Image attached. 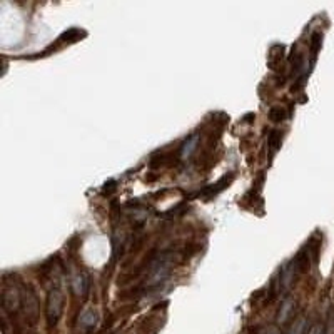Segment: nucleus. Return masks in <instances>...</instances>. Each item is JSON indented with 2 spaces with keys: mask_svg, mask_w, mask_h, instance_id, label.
Returning <instances> with one entry per match:
<instances>
[{
  "mask_svg": "<svg viewBox=\"0 0 334 334\" xmlns=\"http://www.w3.org/2000/svg\"><path fill=\"white\" fill-rule=\"evenodd\" d=\"M64 311V291L59 286L50 287L47 294V303H45V316H47L49 326H56L61 319Z\"/></svg>",
  "mask_w": 334,
  "mask_h": 334,
  "instance_id": "1",
  "label": "nucleus"
},
{
  "mask_svg": "<svg viewBox=\"0 0 334 334\" xmlns=\"http://www.w3.org/2000/svg\"><path fill=\"white\" fill-rule=\"evenodd\" d=\"M2 304L7 313H17L22 306V296H20L19 289L13 286L5 287V289H3V294H2Z\"/></svg>",
  "mask_w": 334,
  "mask_h": 334,
  "instance_id": "2",
  "label": "nucleus"
},
{
  "mask_svg": "<svg viewBox=\"0 0 334 334\" xmlns=\"http://www.w3.org/2000/svg\"><path fill=\"white\" fill-rule=\"evenodd\" d=\"M169 271H171V263H169V258L167 256H161V258L152 264V267H150V282H152V284H159V282H162L169 274Z\"/></svg>",
  "mask_w": 334,
  "mask_h": 334,
  "instance_id": "3",
  "label": "nucleus"
},
{
  "mask_svg": "<svg viewBox=\"0 0 334 334\" xmlns=\"http://www.w3.org/2000/svg\"><path fill=\"white\" fill-rule=\"evenodd\" d=\"M296 272H297V269H296L294 261H291L289 264H286V266L282 267V271H281V287L282 289H287V287L292 284Z\"/></svg>",
  "mask_w": 334,
  "mask_h": 334,
  "instance_id": "4",
  "label": "nucleus"
},
{
  "mask_svg": "<svg viewBox=\"0 0 334 334\" xmlns=\"http://www.w3.org/2000/svg\"><path fill=\"white\" fill-rule=\"evenodd\" d=\"M198 144H199V134H192L189 139L186 140L184 144L181 145V157L182 159H189L191 155H192V152L196 150V147H198Z\"/></svg>",
  "mask_w": 334,
  "mask_h": 334,
  "instance_id": "5",
  "label": "nucleus"
},
{
  "mask_svg": "<svg viewBox=\"0 0 334 334\" xmlns=\"http://www.w3.org/2000/svg\"><path fill=\"white\" fill-rule=\"evenodd\" d=\"M72 289H74L75 294L79 296H85L87 289H89V279H87L85 274H77L72 279Z\"/></svg>",
  "mask_w": 334,
  "mask_h": 334,
  "instance_id": "6",
  "label": "nucleus"
},
{
  "mask_svg": "<svg viewBox=\"0 0 334 334\" xmlns=\"http://www.w3.org/2000/svg\"><path fill=\"white\" fill-rule=\"evenodd\" d=\"M281 140H282V132L272 131L267 137V147H269V155H272L277 152L279 147H281Z\"/></svg>",
  "mask_w": 334,
  "mask_h": 334,
  "instance_id": "7",
  "label": "nucleus"
},
{
  "mask_svg": "<svg viewBox=\"0 0 334 334\" xmlns=\"http://www.w3.org/2000/svg\"><path fill=\"white\" fill-rule=\"evenodd\" d=\"M95 323H97V314L94 313L92 309H85L80 316V326L85 329V331H90Z\"/></svg>",
  "mask_w": 334,
  "mask_h": 334,
  "instance_id": "8",
  "label": "nucleus"
},
{
  "mask_svg": "<svg viewBox=\"0 0 334 334\" xmlns=\"http://www.w3.org/2000/svg\"><path fill=\"white\" fill-rule=\"evenodd\" d=\"M321 42H323L321 32H314L313 37H311V62H309V66H313L314 64L316 56H318L319 49H321Z\"/></svg>",
  "mask_w": 334,
  "mask_h": 334,
  "instance_id": "9",
  "label": "nucleus"
},
{
  "mask_svg": "<svg viewBox=\"0 0 334 334\" xmlns=\"http://www.w3.org/2000/svg\"><path fill=\"white\" fill-rule=\"evenodd\" d=\"M292 306H294V301H292V299H286L284 303H282V308H281V311H279V314H277V321L279 323H284L286 319L289 318V314L292 311Z\"/></svg>",
  "mask_w": 334,
  "mask_h": 334,
  "instance_id": "10",
  "label": "nucleus"
},
{
  "mask_svg": "<svg viewBox=\"0 0 334 334\" xmlns=\"http://www.w3.org/2000/svg\"><path fill=\"white\" fill-rule=\"evenodd\" d=\"M287 117V112L284 107H271L269 111V119L274 122H282Z\"/></svg>",
  "mask_w": 334,
  "mask_h": 334,
  "instance_id": "11",
  "label": "nucleus"
},
{
  "mask_svg": "<svg viewBox=\"0 0 334 334\" xmlns=\"http://www.w3.org/2000/svg\"><path fill=\"white\" fill-rule=\"evenodd\" d=\"M304 329H306V319L304 318H299L294 323V326L291 328L289 334H304Z\"/></svg>",
  "mask_w": 334,
  "mask_h": 334,
  "instance_id": "12",
  "label": "nucleus"
},
{
  "mask_svg": "<svg viewBox=\"0 0 334 334\" xmlns=\"http://www.w3.org/2000/svg\"><path fill=\"white\" fill-rule=\"evenodd\" d=\"M306 334H324V326L323 324H319V323H316V324H313L309 329H308V333Z\"/></svg>",
  "mask_w": 334,
  "mask_h": 334,
  "instance_id": "13",
  "label": "nucleus"
},
{
  "mask_svg": "<svg viewBox=\"0 0 334 334\" xmlns=\"http://www.w3.org/2000/svg\"><path fill=\"white\" fill-rule=\"evenodd\" d=\"M326 334H334V319H329V326H328Z\"/></svg>",
  "mask_w": 334,
  "mask_h": 334,
  "instance_id": "14",
  "label": "nucleus"
}]
</instances>
